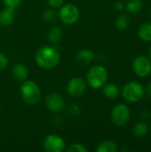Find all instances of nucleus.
I'll list each match as a JSON object with an SVG mask.
<instances>
[{"mask_svg":"<svg viewBox=\"0 0 151 152\" xmlns=\"http://www.w3.org/2000/svg\"><path fill=\"white\" fill-rule=\"evenodd\" d=\"M20 93L22 100L29 105L36 104L41 98V92L39 86L34 81L31 80L23 81L20 86Z\"/></svg>","mask_w":151,"mask_h":152,"instance_id":"obj_2","label":"nucleus"},{"mask_svg":"<svg viewBox=\"0 0 151 152\" xmlns=\"http://www.w3.org/2000/svg\"><path fill=\"white\" fill-rule=\"evenodd\" d=\"M149 58L150 59V61H151V46H150V50H149Z\"/></svg>","mask_w":151,"mask_h":152,"instance_id":"obj_29","label":"nucleus"},{"mask_svg":"<svg viewBox=\"0 0 151 152\" xmlns=\"http://www.w3.org/2000/svg\"><path fill=\"white\" fill-rule=\"evenodd\" d=\"M86 89L85 81L81 77H74L70 79L67 85V92L72 97L82 95Z\"/></svg>","mask_w":151,"mask_h":152,"instance_id":"obj_9","label":"nucleus"},{"mask_svg":"<svg viewBox=\"0 0 151 152\" xmlns=\"http://www.w3.org/2000/svg\"><path fill=\"white\" fill-rule=\"evenodd\" d=\"M79 15L80 12L78 8L72 4H67L63 5L59 12V17L61 20L67 25H71L77 22L79 19Z\"/></svg>","mask_w":151,"mask_h":152,"instance_id":"obj_6","label":"nucleus"},{"mask_svg":"<svg viewBox=\"0 0 151 152\" xmlns=\"http://www.w3.org/2000/svg\"><path fill=\"white\" fill-rule=\"evenodd\" d=\"M102 87H103L102 92L106 98L109 100H116L117 98H118L120 91L117 85L109 83V84H105Z\"/></svg>","mask_w":151,"mask_h":152,"instance_id":"obj_12","label":"nucleus"},{"mask_svg":"<svg viewBox=\"0 0 151 152\" xmlns=\"http://www.w3.org/2000/svg\"><path fill=\"white\" fill-rule=\"evenodd\" d=\"M143 6V3L142 0H129L125 4V9L130 13H137L139 12Z\"/></svg>","mask_w":151,"mask_h":152,"instance_id":"obj_17","label":"nucleus"},{"mask_svg":"<svg viewBox=\"0 0 151 152\" xmlns=\"http://www.w3.org/2000/svg\"><path fill=\"white\" fill-rule=\"evenodd\" d=\"M62 38V31L58 27L52 28L48 32V41L52 44L59 43Z\"/></svg>","mask_w":151,"mask_h":152,"instance_id":"obj_18","label":"nucleus"},{"mask_svg":"<svg viewBox=\"0 0 151 152\" xmlns=\"http://www.w3.org/2000/svg\"><path fill=\"white\" fill-rule=\"evenodd\" d=\"M93 58H94V53L92 50L89 49H83L79 51L76 56L77 62L82 65H86L90 63L93 60Z\"/></svg>","mask_w":151,"mask_h":152,"instance_id":"obj_13","label":"nucleus"},{"mask_svg":"<svg viewBox=\"0 0 151 152\" xmlns=\"http://www.w3.org/2000/svg\"><path fill=\"white\" fill-rule=\"evenodd\" d=\"M112 122L117 126H125L130 120L131 112L129 108L125 104H117L114 106L110 112Z\"/></svg>","mask_w":151,"mask_h":152,"instance_id":"obj_5","label":"nucleus"},{"mask_svg":"<svg viewBox=\"0 0 151 152\" xmlns=\"http://www.w3.org/2000/svg\"><path fill=\"white\" fill-rule=\"evenodd\" d=\"M144 87L136 81L127 82L122 89L123 98L128 102H137L142 99L144 95Z\"/></svg>","mask_w":151,"mask_h":152,"instance_id":"obj_4","label":"nucleus"},{"mask_svg":"<svg viewBox=\"0 0 151 152\" xmlns=\"http://www.w3.org/2000/svg\"><path fill=\"white\" fill-rule=\"evenodd\" d=\"M145 91H146L147 94H148L150 97H151V81H150V82L147 84L146 88H145Z\"/></svg>","mask_w":151,"mask_h":152,"instance_id":"obj_28","label":"nucleus"},{"mask_svg":"<svg viewBox=\"0 0 151 152\" xmlns=\"http://www.w3.org/2000/svg\"><path fill=\"white\" fill-rule=\"evenodd\" d=\"M141 117H142V119H144V120L149 119V118H150V111H148V110H144V111H142V112Z\"/></svg>","mask_w":151,"mask_h":152,"instance_id":"obj_27","label":"nucleus"},{"mask_svg":"<svg viewBox=\"0 0 151 152\" xmlns=\"http://www.w3.org/2000/svg\"><path fill=\"white\" fill-rule=\"evenodd\" d=\"M133 134L135 137L141 138L145 136L148 132H149V126L145 123V122H137L136 124H134L133 129H132Z\"/></svg>","mask_w":151,"mask_h":152,"instance_id":"obj_16","label":"nucleus"},{"mask_svg":"<svg viewBox=\"0 0 151 152\" xmlns=\"http://www.w3.org/2000/svg\"><path fill=\"white\" fill-rule=\"evenodd\" d=\"M12 76L19 81H25L28 76V69L20 63H18L12 67Z\"/></svg>","mask_w":151,"mask_h":152,"instance_id":"obj_14","label":"nucleus"},{"mask_svg":"<svg viewBox=\"0 0 151 152\" xmlns=\"http://www.w3.org/2000/svg\"><path fill=\"white\" fill-rule=\"evenodd\" d=\"M98 152H117L118 151L117 144L112 141H106L101 143L96 149Z\"/></svg>","mask_w":151,"mask_h":152,"instance_id":"obj_19","label":"nucleus"},{"mask_svg":"<svg viewBox=\"0 0 151 152\" xmlns=\"http://www.w3.org/2000/svg\"><path fill=\"white\" fill-rule=\"evenodd\" d=\"M60 53L59 52L51 46H44L40 48L35 56L36 64L45 69H50L55 68L60 62Z\"/></svg>","mask_w":151,"mask_h":152,"instance_id":"obj_1","label":"nucleus"},{"mask_svg":"<svg viewBox=\"0 0 151 152\" xmlns=\"http://www.w3.org/2000/svg\"><path fill=\"white\" fill-rule=\"evenodd\" d=\"M150 17H151V13H150Z\"/></svg>","mask_w":151,"mask_h":152,"instance_id":"obj_31","label":"nucleus"},{"mask_svg":"<svg viewBox=\"0 0 151 152\" xmlns=\"http://www.w3.org/2000/svg\"><path fill=\"white\" fill-rule=\"evenodd\" d=\"M7 65H8V59H7V57L4 53H0V70L4 69L7 67Z\"/></svg>","mask_w":151,"mask_h":152,"instance_id":"obj_24","label":"nucleus"},{"mask_svg":"<svg viewBox=\"0 0 151 152\" xmlns=\"http://www.w3.org/2000/svg\"><path fill=\"white\" fill-rule=\"evenodd\" d=\"M86 79L92 88L99 89L106 84L108 80V71L102 66H93L88 70Z\"/></svg>","mask_w":151,"mask_h":152,"instance_id":"obj_3","label":"nucleus"},{"mask_svg":"<svg viewBox=\"0 0 151 152\" xmlns=\"http://www.w3.org/2000/svg\"><path fill=\"white\" fill-rule=\"evenodd\" d=\"M48 2V4L53 7V8H57V7H60L64 3V0H47Z\"/></svg>","mask_w":151,"mask_h":152,"instance_id":"obj_25","label":"nucleus"},{"mask_svg":"<svg viewBox=\"0 0 151 152\" xmlns=\"http://www.w3.org/2000/svg\"><path fill=\"white\" fill-rule=\"evenodd\" d=\"M138 36L144 42H151V21L142 24L138 29Z\"/></svg>","mask_w":151,"mask_h":152,"instance_id":"obj_15","label":"nucleus"},{"mask_svg":"<svg viewBox=\"0 0 151 152\" xmlns=\"http://www.w3.org/2000/svg\"><path fill=\"white\" fill-rule=\"evenodd\" d=\"M43 146L47 152H61L65 149V142L57 134H49L44 138Z\"/></svg>","mask_w":151,"mask_h":152,"instance_id":"obj_8","label":"nucleus"},{"mask_svg":"<svg viewBox=\"0 0 151 152\" xmlns=\"http://www.w3.org/2000/svg\"><path fill=\"white\" fill-rule=\"evenodd\" d=\"M43 19L46 21H53L55 19H56V16H57V13L54 10H52V9H46L43 14Z\"/></svg>","mask_w":151,"mask_h":152,"instance_id":"obj_21","label":"nucleus"},{"mask_svg":"<svg viewBox=\"0 0 151 152\" xmlns=\"http://www.w3.org/2000/svg\"><path fill=\"white\" fill-rule=\"evenodd\" d=\"M0 109H1V103H0Z\"/></svg>","mask_w":151,"mask_h":152,"instance_id":"obj_30","label":"nucleus"},{"mask_svg":"<svg viewBox=\"0 0 151 152\" xmlns=\"http://www.w3.org/2000/svg\"><path fill=\"white\" fill-rule=\"evenodd\" d=\"M116 27L117 29L123 31V30H125L128 27H129V24H130V19L127 15L125 14H120L117 20H116Z\"/></svg>","mask_w":151,"mask_h":152,"instance_id":"obj_20","label":"nucleus"},{"mask_svg":"<svg viewBox=\"0 0 151 152\" xmlns=\"http://www.w3.org/2000/svg\"><path fill=\"white\" fill-rule=\"evenodd\" d=\"M133 69L140 77H146L151 73L150 59L145 55L137 56L133 61Z\"/></svg>","mask_w":151,"mask_h":152,"instance_id":"obj_7","label":"nucleus"},{"mask_svg":"<svg viewBox=\"0 0 151 152\" xmlns=\"http://www.w3.org/2000/svg\"><path fill=\"white\" fill-rule=\"evenodd\" d=\"M15 18L14 9L6 7L0 12V24L3 26H10Z\"/></svg>","mask_w":151,"mask_h":152,"instance_id":"obj_11","label":"nucleus"},{"mask_svg":"<svg viewBox=\"0 0 151 152\" xmlns=\"http://www.w3.org/2000/svg\"><path fill=\"white\" fill-rule=\"evenodd\" d=\"M115 8H116V10H117V11H123V10L125 8V4L124 2H122V1H117V2L116 3V4H115Z\"/></svg>","mask_w":151,"mask_h":152,"instance_id":"obj_26","label":"nucleus"},{"mask_svg":"<svg viewBox=\"0 0 151 152\" xmlns=\"http://www.w3.org/2000/svg\"><path fill=\"white\" fill-rule=\"evenodd\" d=\"M4 3L6 7L15 9L16 7H18L20 4L21 0H4Z\"/></svg>","mask_w":151,"mask_h":152,"instance_id":"obj_23","label":"nucleus"},{"mask_svg":"<svg viewBox=\"0 0 151 152\" xmlns=\"http://www.w3.org/2000/svg\"><path fill=\"white\" fill-rule=\"evenodd\" d=\"M46 106L53 112H60L65 107V101L63 97L57 93H52L46 97Z\"/></svg>","mask_w":151,"mask_h":152,"instance_id":"obj_10","label":"nucleus"},{"mask_svg":"<svg viewBox=\"0 0 151 152\" xmlns=\"http://www.w3.org/2000/svg\"><path fill=\"white\" fill-rule=\"evenodd\" d=\"M68 152H86L87 151V149L80 144V143H74L72 145L69 146V148L67 150Z\"/></svg>","mask_w":151,"mask_h":152,"instance_id":"obj_22","label":"nucleus"}]
</instances>
